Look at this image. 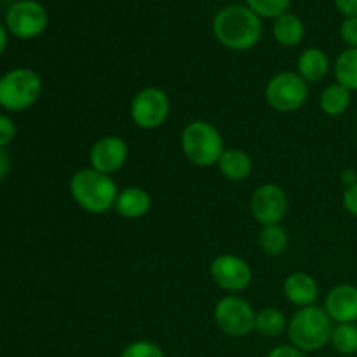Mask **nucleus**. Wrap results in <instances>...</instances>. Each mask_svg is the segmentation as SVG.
Wrapping results in <instances>:
<instances>
[{
	"instance_id": "393cba45",
	"label": "nucleus",
	"mask_w": 357,
	"mask_h": 357,
	"mask_svg": "<svg viewBox=\"0 0 357 357\" xmlns=\"http://www.w3.org/2000/svg\"><path fill=\"white\" fill-rule=\"evenodd\" d=\"M119 357H166L162 349L150 340H136L131 342L122 349Z\"/></svg>"
},
{
	"instance_id": "423d86ee",
	"label": "nucleus",
	"mask_w": 357,
	"mask_h": 357,
	"mask_svg": "<svg viewBox=\"0 0 357 357\" xmlns=\"http://www.w3.org/2000/svg\"><path fill=\"white\" fill-rule=\"evenodd\" d=\"M265 100L279 114H291L309 100V84L295 72H279L267 82Z\"/></svg>"
},
{
	"instance_id": "5701e85b",
	"label": "nucleus",
	"mask_w": 357,
	"mask_h": 357,
	"mask_svg": "<svg viewBox=\"0 0 357 357\" xmlns=\"http://www.w3.org/2000/svg\"><path fill=\"white\" fill-rule=\"evenodd\" d=\"M330 344L335 351L342 356L357 354V324L356 323H342L335 324L331 331Z\"/></svg>"
},
{
	"instance_id": "2f4dec72",
	"label": "nucleus",
	"mask_w": 357,
	"mask_h": 357,
	"mask_svg": "<svg viewBox=\"0 0 357 357\" xmlns=\"http://www.w3.org/2000/svg\"><path fill=\"white\" fill-rule=\"evenodd\" d=\"M340 180L342 183L345 185V188L352 187V185L357 183V171L354 167H345V169L340 173Z\"/></svg>"
},
{
	"instance_id": "6e6552de",
	"label": "nucleus",
	"mask_w": 357,
	"mask_h": 357,
	"mask_svg": "<svg viewBox=\"0 0 357 357\" xmlns=\"http://www.w3.org/2000/svg\"><path fill=\"white\" fill-rule=\"evenodd\" d=\"M215 323L227 337L243 338L255 331L257 312L251 303L239 295H227L215 305Z\"/></svg>"
},
{
	"instance_id": "a878e982",
	"label": "nucleus",
	"mask_w": 357,
	"mask_h": 357,
	"mask_svg": "<svg viewBox=\"0 0 357 357\" xmlns=\"http://www.w3.org/2000/svg\"><path fill=\"white\" fill-rule=\"evenodd\" d=\"M16 132L17 129L13 119L6 114H0V146L6 149L7 145H10L16 138Z\"/></svg>"
},
{
	"instance_id": "f3484780",
	"label": "nucleus",
	"mask_w": 357,
	"mask_h": 357,
	"mask_svg": "<svg viewBox=\"0 0 357 357\" xmlns=\"http://www.w3.org/2000/svg\"><path fill=\"white\" fill-rule=\"evenodd\" d=\"M272 35L282 47H296L298 44H302L303 37H305V24L300 20V16L288 10L274 20Z\"/></svg>"
},
{
	"instance_id": "2eb2a0df",
	"label": "nucleus",
	"mask_w": 357,
	"mask_h": 357,
	"mask_svg": "<svg viewBox=\"0 0 357 357\" xmlns=\"http://www.w3.org/2000/svg\"><path fill=\"white\" fill-rule=\"evenodd\" d=\"M114 209L122 218L139 220L149 215L152 209V197L145 188L128 187L124 190H119Z\"/></svg>"
},
{
	"instance_id": "c85d7f7f",
	"label": "nucleus",
	"mask_w": 357,
	"mask_h": 357,
	"mask_svg": "<svg viewBox=\"0 0 357 357\" xmlns=\"http://www.w3.org/2000/svg\"><path fill=\"white\" fill-rule=\"evenodd\" d=\"M267 357H307L305 352L298 351L296 347H293V345H279V347L272 349L271 352H268Z\"/></svg>"
},
{
	"instance_id": "aec40b11",
	"label": "nucleus",
	"mask_w": 357,
	"mask_h": 357,
	"mask_svg": "<svg viewBox=\"0 0 357 357\" xmlns=\"http://www.w3.org/2000/svg\"><path fill=\"white\" fill-rule=\"evenodd\" d=\"M288 323L284 312L274 307H267V309H261L260 312H257L255 317V331L260 333L261 337L267 338H275L279 335H282L284 331H288Z\"/></svg>"
},
{
	"instance_id": "1a4fd4ad",
	"label": "nucleus",
	"mask_w": 357,
	"mask_h": 357,
	"mask_svg": "<svg viewBox=\"0 0 357 357\" xmlns=\"http://www.w3.org/2000/svg\"><path fill=\"white\" fill-rule=\"evenodd\" d=\"M47 24V9L37 0H17L7 9V31L21 40H31V38L40 37Z\"/></svg>"
},
{
	"instance_id": "9d476101",
	"label": "nucleus",
	"mask_w": 357,
	"mask_h": 357,
	"mask_svg": "<svg viewBox=\"0 0 357 357\" xmlns=\"http://www.w3.org/2000/svg\"><path fill=\"white\" fill-rule=\"evenodd\" d=\"M288 194L275 183H264L253 192L250 209L261 227L279 225L288 213Z\"/></svg>"
},
{
	"instance_id": "4468645a",
	"label": "nucleus",
	"mask_w": 357,
	"mask_h": 357,
	"mask_svg": "<svg viewBox=\"0 0 357 357\" xmlns=\"http://www.w3.org/2000/svg\"><path fill=\"white\" fill-rule=\"evenodd\" d=\"M282 293L288 302L303 309V307L316 305L317 298H319V284L307 272H293L284 279Z\"/></svg>"
},
{
	"instance_id": "412c9836",
	"label": "nucleus",
	"mask_w": 357,
	"mask_h": 357,
	"mask_svg": "<svg viewBox=\"0 0 357 357\" xmlns=\"http://www.w3.org/2000/svg\"><path fill=\"white\" fill-rule=\"evenodd\" d=\"M335 79L345 89L357 91V47H347L335 59Z\"/></svg>"
},
{
	"instance_id": "7ed1b4c3",
	"label": "nucleus",
	"mask_w": 357,
	"mask_h": 357,
	"mask_svg": "<svg viewBox=\"0 0 357 357\" xmlns=\"http://www.w3.org/2000/svg\"><path fill=\"white\" fill-rule=\"evenodd\" d=\"M333 321L323 307L310 305L298 309L288 323V338L302 352H317L331 340Z\"/></svg>"
},
{
	"instance_id": "ddd939ff",
	"label": "nucleus",
	"mask_w": 357,
	"mask_h": 357,
	"mask_svg": "<svg viewBox=\"0 0 357 357\" xmlns=\"http://www.w3.org/2000/svg\"><path fill=\"white\" fill-rule=\"evenodd\" d=\"M324 310L337 324L357 323V286L338 284L326 293Z\"/></svg>"
},
{
	"instance_id": "c756f323",
	"label": "nucleus",
	"mask_w": 357,
	"mask_h": 357,
	"mask_svg": "<svg viewBox=\"0 0 357 357\" xmlns=\"http://www.w3.org/2000/svg\"><path fill=\"white\" fill-rule=\"evenodd\" d=\"M335 6L345 17L357 16V0H335Z\"/></svg>"
},
{
	"instance_id": "9b49d317",
	"label": "nucleus",
	"mask_w": 357,
	"mask_h": 357,
	"mask_svg": "<svg viewBox=\"0 0 357 357\" xmlns=\"http://www.w3.org/2000/svg\"><path fill=\"white\" fill-rule=\"evenodd\" d=\"M209 274L218 288L225 289L230 295L243 291L253 281V271L244 258L237 255H220L209 265Z\"/></svg>"
},
{
	"instance_id": "39448f33",
	"label": "nucleus",
	"mask_w": 357,
	"mask_h": 357,
	"mask_svg": "<svg viewBox=\"0 0 357 357\" xmlns=\"http://www.w3.org/2000/svg\"><path fill=\"white\" fill-rule=\"evenodd\" d=\"M42 94V79L35 70L13 68L0 77V107L7 112H23L33 107Z\"/></svg>"
},
{
	"instance_id": "b1692460",
	"label": "nucleus",
	"mask_w": 357,
	"mask_h": 357,
	"mask_svg": "<svg viewBox=\"0 0 357 357\" xmlns=\"http://www.w3.org/2000/svg\"><path fill=\"white\" fill-rule=\"evenodd\" d=\"M246 6L253 10L257 16L275 20L288 13L291 0H246Z\"/></svg>"
},
{
	"instance_id": "cd10ccee",
	"label": "nucleus",
	"mask_w": 357,
	"mask_h": 357,
	"mask_svg": "<svg viewBox=\"0 0 357 357\" xmlns=\"http://www.w3.org/2000/svg\"><path fill=\"white\" fill-rule=\"evenodd\" d=\"M342 202H344L345 211H347L349 215L354 216V218H357V183L352 185V187L345 188Z\"/></svg>"
},
{
	"instance_id": "473e14b6",
	"label": "nucleus",
	"mask_w": 357,
	"mask_h": 357,
	"mask_svg": "<svg viewBox=\"0 0 357 357\" xmlns=\"http://www.w3.org/2000/svg\"><path fill=\"white\" fill-rule=\"evenodd\" d=\"M7 33H9V31H7V28L0 23V56L3 54V51H6V47H7V42H9Z\"/></svg>"
},
{
	"instance_id": "dca6fc26",
	"label": "nucleus",
	"mask_w": 357,
	"mask_h": 357,
	"mask_svg": "<svg viewBox=\"0 0 357 357\" xmlns=\"http://www.w3.org/2000/svg\"><path fill=\"white\" fill-rule=\"evenodd\" d=\"M296 68H298L296 73L307 84H317L330 72V58H328V54L323 49L309 47L298 56Z\"/></svg>"
},
{
	"instance_id": "6ab92c4d",
	"label": "nucleus",
	"mask_w": 357,
	"mask_h": 357,
	"mask_svg": "<svg viewBox=\"0 0 357 357\" xmlns=\"http://www.w3.org/2000/svg\"><path fill=\"white\" fill-rule=\"evenodd\" d=\"M352 101V93L340 84H330L323 89L319 96V107L328 117H340L349 110Z\"/></svg>"
},
{
	"instance_id": "7c9ffc66",
	"label": "nucleus",
	"mask_w": 357,
	"mask_h": 357,
	"mask_svg": "<svg viewBox=\"0 0 357 357\" xmlns=\"http://www.w3.org/2000/svg\"><path fill=\"white\" fill-rule=\"evenodd\" d=\"M10 166H13V164H10L9 153L6 152V149H2V146H0V181H2L3 178L10 173Z\"/></svg>"
},
{
	"instance_id": "f03ea898",
	"label": "nucleus",
	"mask_w": 357,
	"mask_h": 357,
	"mask_svg": "<svg viewBox=\"0 0 357 357\" xmlns=\"http://www.w3.org/2000/svg\"><path fill=\"white\" fill-rule=\"evenodd\" d=\"M68 190L79 208L91 215H105L115 208L119 187L110 174H103L93 167L79 169L70 178Z\"/></svg>"
},
{
	"instance_id": "20e7f679",
	"label": "nucleus",
	"mask_w": 357,
	"mask_h": 357,
	"mask_svg": "<svg viewBox=\"0 0 357 357\" xmlns=\"http://www.w3.org/2000/svg\"><path fill=\"white\" fill-rule=\"evenodd\" d=\"M180 143L188 162L197 167L216 166L225 152L222 132L208 121H194L185 126Z\"/></svg>"
},
{
	"instance_id": "bb28decb",
	"label": "nucleus",
	"mask_w": 357,
	"mask_h": 357,
	"mask_svg": "<svg viewBox=\"0 0 357 357\" xmlns=\"http://www.w3.org/2000/svg\"><path fill=\"white\" fill-rule=\"evenodd\" d=\"M340 37L347 47H357V16L345 17L340 24Z\"/></svg>"
},
{
	"instance_id": "4be33fe9",
	"label": "nucleus",
	"mask_w": 357,
	"mask_h": 357,
	"mask_svg": "<svg viewBox=\"0 0 357 357\" xmlns=\"http://www.w3.org/2000/svg\"><path fill=\"white\" fill-rule=\"evenodd\" d=\"M289 237L284 227L279 225H267L261 227L258 232V246L268 257H279L288 250Z\"/></svg>"
},
{
	"instance_id": "f8f14e48",
	"label": "nucleus",
	"mask_w": 357,
	"mask_h": 357,
	"mask_svg": "<svg viewBox=\"0 0 357 357\" xmlns=\"http://www.w3.org/2000/svg\"><path fill=\"white\" fill-rule=\"evenodd\" d=\"M129 146L121 136H101L89 150V166L103 174H114L126 164Z\"/></svg>"
},
{
	"instance_id": "a211bd4d",
	"label": "nucleus",
	"mask_w": 357,
	"mask_h": 357,
	"mask_svg": "<svg viewBox=\"0 0 357 357\" xmlns=\"http://www.w3.org/2000/svg\"><path fill=\"white\" fill-rule=\"evenodd\" d=\"M216 166L227 180L244 181L253 171V160L244 150L225 149Z\"/></svg>"
},
{
	"instance_id": "0eeeda50",
	"label": "nucleus",
	"mask_w": 357,
	"mask_h": 357,
	"mask_svg": "<svg viewBox=\"0 0 357 357\" xmlns=\"http://www.w3.org/2000/svg\"><path fill=\"white\" fill-rule=\"evenodd\" d=\"M169 112V96L160 87H143L135 94L129 107L132 124L145 131H153L166 124Z\"/></svg>"
},
{
	"instance_id": "f257e3e1",
	"label": "nucleus",
	"mask_w": 357,
	"mask_h": 357,
	"mask_svg": "<svg viewBox=\"0 0 357 357\" xmlns=\"http://www.w3.org/2000/svg\"><path fill=\"white\" fill-rule=\"evenodd\" d=\"M213 33L216 40L230 51H250L260 42L264 26L261 17L250 7L232 3L216 13Z\"/></svg>"
}]
</instances>
